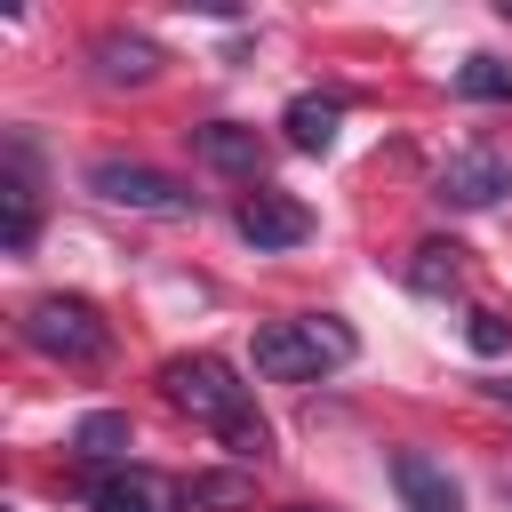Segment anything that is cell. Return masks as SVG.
<instances>
[{
	"instance_id": "7",
	"label": "cell",
	"mask_w": 512,
	"mask_h": 512,
	"mask_svg": "<svg viewBox=\"0 0 512 512\" xmlns=\"http://www.w3.org/2000/svg\"><path fill=\"white\" fill-rule=\"evenodd\" d=\"M240 240L256 248V256H272V248H304L312 240V208L304 200H288V192H272V184H256L248 200H240Z\"/></svg>"
},
{
	"instance_id": "17",
	"label": "cell",
	"mask_w": 512,
	"mask_h": 512,
	"mask_svg": "<svg viewBox=\"0 0 512 512\" xmlns=\"http://www.w3.org/2000/svg\"><path fill=\"white\" fill-rule=\"evenodd\" d=\"M464 344H472L480 360H504V352H512V320L480 304V312H464Z\"/></svg>"
},
{
	"instance_id": "8",
	"label": "cell",
	"mask_w": 512,
	"mask_h": 512,
	"mask_svg": "<svg viewBox=\"0 0 512 512\" xmlns=\"http://www.w3.org/2000/svg\"><path fill=\"white\" fill-rule=\"evenodd\" d=\"M448 208H496L504 192H512V160L504 152H448V168H440V184H432Z\"/></svg>"
},
{
	"instance_id": "11",
	"label": "cell",
	"mask_w": 512,
	"mask_h": 512,
	"mask_svg": "<svg viewBox=\"0 0 512 512\" xmlns=\"http://www.w3.org/2000/svg\"><path fill=\"white\" fill-rule=\"evenodd\" d=\"M192 152L216 168V176H264V136L248 128V120H208V128H192Z\"/></svg>"
},
{
	"instance_id": "10",
	"label": "cell",
	"mask_w": 512,
	"mask_h": 512,
	"mask_svg": "<svg viewBox=\"0 0 512 512\" xmlns=\"http://www.w3.org/2000/svg\"><path fill=\"white\" fill-rule=\"evenodd\" d=\"M392 488L408 512H464V488L448 480V464H432L424 448H392Z\"/></svg>"
},
{
	"instance_id": "18",
	"label": "cell",
	"mask_w": 512,
	"mask_h": 512,
	"mask_svg": "<svg viewBox=\"0 0 512 512\" xmlns=\"http://www.w3.org/2000/svg\"><path fill=\"white\" fill-rule=\"evenodd\" d=\"M488 400H496V408H512V384H488Z\"/></svg>"
},
{
	"instance_id": "6",
	"label": "cell",
	"mask_w": 512,
	"mask_h": 512,
	"mask_svg": "<svg viewBox=\"0 0 512 512\" xmlns=\"http://www.w3.org/2000/svg\"><path fill=\"white\" fill-rule=\"evenodd\" d=\"M80 504L88 512H184V488L152 464H112V472L80 480Z\"/></svg>"
},
{
	"instance_id": "12",
	"label": "cell",
	"mask_w": 512,
	"mask_h": 512,
	"mask_svg": "<svg viewBox=\"0 0 512 512\" xmlns=\"http://www.w3.org/2000/svg\"><path fill=\"white\" fill-rule=\"evenodd\" d=\"M128 448H136V424H128V408H88V416L72 424V456H80V464H96V472L128 464Z\"/></svg>"
},
{
	"instance_id": "2",
	"label": "cell",
	"mask_w": 512,
	"mask_h": 512,
	"mask_svg": "<svg viewBox=\"0 0 512 512\" xmlns=\"http://www.w3.org/2000/svg\"><path fill=\"white\" fill-rule=\"evenodd\" d=\"M360 360V336L336 320V312H312V320H272L256 328V376L272 384H312L328 368H352Z\"/></svg>"
},
{
	"instance_id": "15",
	"label": "cell",
	"mask_w": 512,
	"mask_h": 512,
	"mask_svg": "<svg viewBox=\"0 0 512 512\" xmlns=\"http://www.w3.org/2000/svg\"><path fill=\"white\" fill-rule=\"evenodd\" d=\"M456 280H464V248H456V240H424V248L408 256V288H416V296H448Z\"/></svg>"
},
{
	"instance_id": "13",
	"label": "cell",
	"mask_w": 512,
	"mask_h": 512,
	"mask_svg": "<svg viewBox=\"0 0 512 512\" xmlns=\"http://www.w3.org/2000/svg\"><path fill=\"white\" fill-rule=\"evenodd\" d=\"M184 504H192V512H256V472H248V464L192 472V480H184Z\"/></svg>"
},
{
	"instance_id": "16",
	"label": "cell",
	"mask_w": 512,
	"mask_h": 512,
	"mask_svg": "<svg viewBox=\"0 0 512 512\" xmlns=\"http://www.w3.org/2000/svg\"><path fill=\"white\" fill-rule=\"evenodd\" d=\"M456 96H472V104H512V64H504V56H464V64H456Z\"/></svg>"
},
{
	"instance_id": "1",
	"label": "cell",
	"mask_w": 512,
	"mask_h": 512,
	"mask_svg": "<svg viewBox=\"0 0 512 512\" xmlns=\"http://www.w3.org/2000/svg\"><path fill=\"white\" fill-rule=\"evenodd\" d=\"M160 392H168V408H184L192 424H208L240 464H264V456H272V424L256 416V392L240 384L232 360H216V352H176V360L160 368Z\"/></svg>"
},
{
	"instance_id": "19",
	"label": "cell",
	"mask_w": 512,
	"mask_h": 512,
	"mask_svg": "<svg viewBox=\"0 0 512 512\" xmlns=\"http://www.w3.org/2000/svg\"><path fill=\"white\" fill-rule=\"evenodd\" d=\"M296 512H320V504H296Z\"/></svg>"
},
{
	"instance_id": "4",
	"label": "cell",
	"mask_w": 512,
	"mask_h": 512,
	"mask_svg": "<svg viewBox=\"0 0 512 512\" xmlns=\"http://www.w3.org/2000/svg\"><path fill=\"white\" fill-rule=\"evenodd\" d=\"M80 184H88L96 200H112V208H136V216H200V192L176 184V176L152 168V160H88Z\"/></svg>"
},
{
	"instance_id": "14",
	"label": "cell",
	"mask_w": 512,
	"mask_h": 512,
	"mask_svg": "<svg viewBox=\"0 0 512 512\" xmlns=\"http://www.w3.org/2000/svg\"><path fill=\"white\" fill-rule=\"evenodd\" d=\"M280 128H288L296 152H328L336 128H344V104H336V96H296V104L280 112Z\"/></svg>"
},
{
	"instance_id": "9",
	"label": "cell",
	"mask_w": 512,
	"mask_h": 512,
	"mask_svg": "<svg viewBox=\"0 0 512 512\" xmlns=\"http://www.w3.org/2000/svg\"><path fill=\"white\" fill-rule=\"evenodd\" d=\"M160 40L152 32H96V48H88V72L104 80V88H144V80H160Z\"/></svg>"
},
{
	"instance_id": "3",
	"label": "cell",
	"mask_w": 512,
	"mask_h": 512,
	"mask_svg": "<svg viewBox=\"0 0 512 512\" xmlns=\"http://www.w3.org/2000/svg\"><path fill=\"white\" fill-rule=\"evenodd\" d=\"M16 336H24L32 352L64 360V368H96V360L112 352V328H104V312H96L88 296H32L24 320H16Z\"/></svg>"
},
{
	"instance_id": "5",
	"label": "cell",
	"mask_w": 512,
	"mask_h": 512,
	"mask_svg": "<svg viewBox=\"0 0 512 512\" xmlns=\"http://www.w3.org/2000/svg\"><path fill=\"white\" fill-rule=\"evenodd\" d=\"M40 240V144L16 128L0 144V248L24 256Z\"/></svg>"
}]
</instances>
